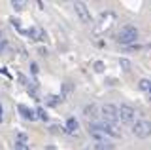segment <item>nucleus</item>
<instances>
[{
	"label": "nucleus",
	"instance_id": "1",
	"mask_svg": "<svg viewBox=\"0 0 151 150\" xmlns=\"http://www.w3.org/2000/svg\"><path fill=\"white\" fill-rule=\"evenodd\" d=\"M136 38H138V31L134 27H123V29L117 32V42L119 44H132Z\"/></svg>",
	"mask_w": 151,
	"mask_h": 150
},
{
	"label": "nucleus",
	"instance_id": "2",
	"mask_svg": "<svg viewBox=\"0 0 151 150\" xmlns=\"http://www.w3.org/2000/svg\"><path fill=\"white\" fill-rule=\"evenodd\" d=\"M102 116H104V122L115 124V122L119 120V108H117L115 105H110V103H106V105L102 106Z\"/></svg>",
	"mask_w": 151,
	"mask_h": 150
},
{
	"label": "nucleus",
	"instance_id": "3",
	"mask_svg": "<svg viewBox=\"0 0 151 150\" xmlns=\"http://www.w3.org/2000/svg\"><path fill=\"white\" fill-rule=\"evenodd\" d=\"M132 133H134L138 139H145V137H149V135H151V124H149V122H145V120L136 122L134 127H132Z\"/></svg>",
	"mask_w": 151,
	"mask_h": 150
},
{
	"label": "nucleus",
	"instance_id": "4",
	"mask_svg": "<svg viewBox=\"0 0 151 150\" xmlns=\"http://www.w3.org/2000/svg\"><path fill=\"white\" fill-rule=\"evenodd\" d=\"M134 118H136V110L132 108L130 105H121V106H119V120H121V122L130 124Z\"/></svg>",
	"mask_w": 151,
	"mask_h": 150
},
{
	"label": "nucleus",
	"instance_id": "5",
	"mask_svg": "<svg viewBox=\"0 0 151 150\" xmlns=\"http://www.w3.org/2000/svg\"><path fill=\"white\" fill-rule=\"evenodd\" d=\"M100 131H104V133L108 135H113V137H121V131L119 127H117L115 124H110V122H98V124H94Z\"/></svg>",
	"mask_w": 151,
	"mask_h": 150
},
{
	"label": "nucleus",
	"instance_id": "6",
	"mask_svg": "<svg viewBox=\"0 0 151 150\" xmlns=\"http://www.w3.org/2000/svg\"><path fill=\"white\" fill-rule=\"evenodd\" d=\"M76 13L79 15V19H81L83 23H91V13H89L87 6L81 2H76Z\"/></svg>",
	"mask_w": 151,
	"mask_h": 150
},
{
	"label": "nucleus",
	"instance_id": "7",
	"mask_svg": "<svg viewBox=\"0 0 151 150\" xmlns=\"http://www.w3.org/2000/svg\"><path fill=\"white\" fill-rule=\"evenodd\" d=\"M19 114H21L23 116V118H27V120H34L36 118V116H34V112H32L30 108H27V106L25 105H19Z\"/></svg>",
	"mask_w": 151,
	"mask_h": 150
},
{
	"label": "nucleus",
	"instance_id": "8",
	"mask_svg": "<svg viewBox=\"0 0 151 150\" xmlns=\"http://www.w3.org/2000/svg\"><path fill=\"white\" fill-rule=\"evenodd\" d=\"M78 129H79V124H78L76 118H70L68 122H66V131H68V133H76Z\"/></svg>",
	"mask_w": 151,
	"mask_h": 150
},
{
	"label": "nucleus",
	"instance_id": "9",
	"mask_svg": "<svg viewBox=\"0 0 151 150\" xmlns=\"http://www.w3.org/2000/svg\"><path fill=\"white\" fill-rule=\"evenodd\" d=\"M94 150H113V144L106 143V141H98V143L94 144Z\"/></svg>",
	"mask_w": 151,
	"mask_h": 150
},
{
	"label": "nucleus",
	"instance_id": "10",
	"mask_svg": "<svg viewBox=\"0 0 151 150\" xmlns=\"http://www.w3.org/2000/svg\"><path fill=\"white\" fill-rule=\"evenodd\" d=\"M94 112H96V106H94V105H89L87 108H85V114H87L89 118H93V116H94Z\"/></svg>",
	"mask_w": 151,
	"mask_h": 150
},
{
	"label": "nucleus",
	"instance_id": "11",
	"mask_svg": "<svg viewBox=\"0 0 151 150\" xmlns=\"http://www.w3.org/2000/svg\"><path fill=\"white\" fill-rule=\"evenodd\" d=\"M149 84H151L149 80H142V82H140V87H142L144 91H149Z\"/></svg>",
	"mask_w": 151,
	"mask_h": 150
},
{
	"label": "nucleus",
	"instance_id": "12",
	"mask_svg": "<svg viewBox=\"0 0 151 150\" xmlns=\"http://www.w3.org/2000/svg\"><path fill=\"white\" fill-rule=\"evenodd\" d=\"M59 103V97L53 95V97H47V105H57Z\"/></svg>",
	"mask_w": 151,
	"mask_h": 150
},
{
	"label": "nucleus",
	"instance_id": "13",
	"mask_svg": "<svg viewBox=\"0 0 151 150\" xmlns=\"http://www.w3.org/2000/svg\"><path fill=\"white\" fill-rule=\"evenodd\" d=\"M94 70H96V72H102V70H104V63H100V61L94 63Z\"/></svg>",
	"mask_w": 151,
	"mask_h": 150
},
{
	"label": "nucleus",
	"instance_id": "14",
	"mask_svg": "<svg viewBox=\"0 0 151 150\" xmlns=\"http://www.w3.org/2000/svg\"><path fill=\"white\" fill-rule=\"evenodd\" d=\"M38 116H40L42 120H47V114H45V110H44V108H38Z\"/></svg>",
	"mask_w": 151,
	"mask_h": 150
},
{
	"label": "nucleus",
	"instance_id": "15",
	"mask_svg": "<svg viewBox=\"0 0 151 150\" xmlns=\"http://www.w3.org/2000/svg\"><path fill=\"white\" fill-rule=\"evenodd\" d=\"M17 150H30V148H28V146H27V144H23V143H19V144H17Z\"/></svg>",
	"mask_w": 151,
	"mask_h": 150
},
{
	"label": "nucleus",
	"instance_id": "16",
	"mask_svg": "<svg viewBox=\"0 0 151 150\" xmlns=\"http://www.w3.org/2000/svg\"><path fill=\"white\" fill-rule=\"evenodd\" d=\"M23 6H25V4H23V2H13V8H15V10H21Z\"/></svg>",
	"mask_w": 151,
	"mask_h": 150
},
{
	"label": "nucleus",
	"instance_id": "17",
	"mask_svg": "<svg viewBox=\"0 0 151 150\" xmlns=\"http://www.w3.org/2000/svg\"><path fill=\"white\" fill-rule=\"evenodd\" d=\"M30 70H32V74H38V67H36V65H34V63H32V65H30Z\"/></svg>",
	"mask_w": 151,
	"mask_h": 150
},
{
	"label": "nucleus",
	"instance_id": "18",
	"mask_svg": "<svg viewBox=\"0 0 151 150\" xmlns=\"http://www.w3.org/2000/svg\"><path fill=\"white\" fill-rule=\"evenodd\" d=\"M121 65H123L125 68H129V67H130V63H129V61H125V59H121Z\"/></svg>",
	"mask_w": 151,
	"mask_h": 150
},
{
	"label": "nucleus",
	"instance_id": "19",
	"mask_svg": "<svg viewBox=\"0 0 151 150\" xmlns=\"http://www.w3.org/2000/svg\"><path fill=\"white\" fill-rule=\"evenodd\" d=\"M4 48H6V40H0V51H2Z\"/></svg>",
	"mask_w": 151,
	"mask_h": 150
},
{
	"label": "nucleus",
	"instance_id": "20",
	"mask_svg": "<svg viewBox=\"0 0 151 150\" xmlns=\"http://www.w3.org/2000/svg\"><path fill=\"white\" fill-rule=\"evenodd\" d=\"M45 150H55V146H47V148H45Z\"/></svg>",
	"mask_w": 151,
	"mask_h": 150
},
{
	"label": "nucleus",
	"instance_id": "21",
	"mask_svg": "<svg viewBox=\"0 0 151 150\" xmlns=\"http://www.w3.org/2000/svg\"><path fill=\"white\" fill-rule=\"evenodd\" d=\"M0 114H2V108H0ZM0 120H2V116H0Z\"/></svg>",
	"mask_w": 151,
	"mask_h": 150
},
{
	"label": "nucleus",
	"instance_id": "22",
	"mask_svg": "<svg viewBox=\"0 0 151 150\" xmlns=\"http://www.w3.org/2000/svg\"><path fill=\"white\" fill-rule=\"evenodd\" d=\"M149 91H151V84H149Z\"/></svg>",
	"mask_w": 151,
	"mask_h": 150
},
{
	"label": "nucleus",
	"instance_id": "23",
	"mask_svg": "<svg viewBox=\"0 0 151 150\" xmlns=\"http://www.w3.org/2000/svg\"><path fill=\"white\" fill-rule=\"evenodd\" d=\"M0 40H2V38H0Z\"/></svg>",
	"mask_w": 151,
	"mask_h": 150
}]
</instances>
